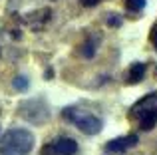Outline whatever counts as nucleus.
<instances>
[{"instance_id":"f257e3e1","label":"nucleus","mask_w":157,"mask_h":155,"mask_svg":"<svg viewBox=\"0 0 157 155\" xmlns=\"http://www.w3.org/2000/svg\"><path fill=\"white\" fill-rule=\"evenodd\" d=\"M32 149H34V135L28 129L14 127L0 137V155H28Z\"/></svg>"},{"instance_id":"f03ea898","label":"nucleus","mask_w":157,"mask_h":155,"mask_svg":"<svg viewBox=\"0 0 157 155\" xmlns=\"http://www.w3.org/2000/svg\"><path fill=\"white\" fill-rule=\"evenodd\" d=\"M62 115H64L66 119H70L82 133H86V135H96V133H100L101 127H104L100 117L92 115V113H86V112H80L78 108H66L64 112H62Z\"/></svg>"},{"instance_id":"7ed1b4c3","label":"nucleus","mask_w":157,"mask_h":155,"mask_svg":"<svg viewBox=\"0 0 157 155\" xmlns=\"http://www.w3.org/2000/svg\"><path fill=\"white\" fill-rule=\"evenodd\" d=\"M137 135H123V137H117V139H111L105 143V153H111V155H119V153H125L129 151L131 147H135L137 145Z\"/></svg>"},{"instance_id":"20e7f679","label":"nucleus","mask_w":157,"mask_h":155,"mask_svg":"<svg viewBox=\"0 0 157 155\" xmlns=\"http://www.w3.org/2000/svg\"><path fill=\"white\" fill-rule=\"evenodd\" d=\"M44 151H52L56 155H76L78 153V143L72 137H56L52 145H46Z\"/></svg>"},{"instance_id":"39448f33","label":"nucleus","mask_w":157,"mask_h":155,"mask_svg":"<svg viewBox=\"0 0 157 155\" xmlns=\"http://www.w3.org/2000/svg\"><path fill=\"white\" fill-rule=\"evenodd\" d=\"M151 108H157V93H149V96L141 97L139 101H135L129 109V117L131 119H137L143 112H147V109H151Z\"/></svg>"},{"instance_id":"423d86ee","label":"nucleus","mask_w":157,"mask_h":155,"mask_svg":"<svg viewBox=\"0 0 157 155\" xmlns=\"http://www.w3.org/2000/svg\"><path fill=\"white\" fill-rule=\"evenodd\" d=\"M137 123H139V129L151 131L157 125V108H151V109H147V112H143L141 115L137 117Z\"/></svg>"},{"instance_id":"0eeeda50","label":"nucleus","mask_w":157,"mask_h":155,"mask_svg":"<svg viewBox=\"0 0 157 155\" xmlns=\"http://www.w3.org/2000/svg\"><path fill=\"white\" fill-rule=\"evenodd\" d=\"M145 76V64H133V66L127 70V76H125V84L133 85V84H139Z\"/></svg>"},{"instance_id":"6e6552de","label":"nucleus","mask_w":157,"mask_h":155,"mask_svg":"<svg viewBox=\"0 0 157 155\" xmlns=\"http://www.w3.org/2000/svg\"><path fill=\"white\" fill-rule=\"evenodd\" d=\"M96 48H98V38L96 36H90V38L82 44V56L88 58V60H92L94 54H96Z\"/></svg>"},{"instance_id":"1a4fd4ad","label":"nucleus","mask_w":157,"mask_h":155,"mask_svg":"<svg viewBox=\"0 0 157 155\" xmlns=\"http://www.w3.org/2000/svg\"><path fill=\"white\" fill-rule=\"evenodd\" d=\"M145 4H147V0H125V8L129 12H139V10H143L145 8Z\"/></svg>"},{"instance_id":"9d476101","label":"nucleus","mask_w":157,"mask_h":155,"mask_svg":"<svg viewBox=\"0 0 157 155\" xmlns=\"http://www.w3.org/2000/svg\"><path fill=\"white\" fill-rule=\"evenodd\" d=\"M12 85H14V89H26L28 88V80L24 76H18L14 81H12Z\"/></svg>"},{"instance_id":"9b49d317","label":"nucleus","mask_w":157,"mask_h":155,"mask_svg":"<svg viewBox=\"0 0 157 155\" xmlns=\"http://www.w3.org/2000/svg\"><path fill=\"white\" fill-rule=\"evenodd\" d=\"M121 22H123V20L119 18V16H115V14H111L109 18H107V26H109V28H119Z\"/></svg>"},{"instance_id":"f8f14e48","label":"nucleus","mask_w":157,"mask_h":155,"mask_svg":"<svg viewBox=\"0 0 157 155\" xmlns=\"http://www.w3.org/2000/svg\"><path fill=\"white\" fill-rule=\"evenodd\" d=\"M149 40H151V44H153V48H155V52H157V24L153 26V30H151Z\"/></svg>"},{"instance_id":"ddd939ff","label":"nucleus","mask_w":157,"mask_h":155,"mask_svg":"<svg viewBox=\"0 0 157 155\" xmlns=\"http://www.w3.org/2000/svg\"><path fill=\"white\" fill-rule=\"evenodd\" d=\"M84 6H88V8H92V6H98L100 2H104V0H80Z\"/></svg>"},{"instance_id":"4468645a","label":"nucleus","mask_w":157,"mask_h":155,"mask_svg":"<svg viewBox=\"0 0 157 155\" xmlns=\"http://www.w3.org/2000/svg\"><path fill=\"white\" fill-rule=\"evenodd\" d=\"M155 74H157V68H155Z\"/></svg>"}]
</instances>
